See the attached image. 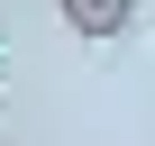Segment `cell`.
Segmentation results:
<instances>
[{"mask_svg": "<svg viewBox=\"0 0 155 146\" xmlns=\"http://www.w3.org/2000/svg\"><path fill=\"white\" fill-rule=\"evenodd\" d=\"M73 37H128L137 28V0H55Z\"/></svg>", "mask_w": 155, "mask_h": 146, "instance_id": "6da1fadb", "label": "cell"}, {"mask_svg": "<svg viewBox=\"0 0 155 146\" xmlns=\"http://www.w3.org/2000/svg\"><path fill=\"white\" fill-rule=\"evenodd\" d=\"M0 119H9V91H0Z\"/></svg>", "mask_w": 155, "mask_h": 146, "instance_id": "7a4b0ae2", "label": "cell"}]
</instances>
